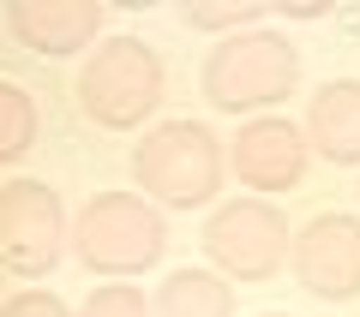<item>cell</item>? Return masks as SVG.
Masks as SVG:
<instances>
[{
    "label": "cell",
    "mask_w": 360,
    "mask_h": 317,
    "mask_svg": "<svg viewBox=\"0 0 360 317\" xmlns=\"http://www.w3.org/2000/svg\"><path fill=\"white\" fill-rule=\"evenodd\" d=\"M258 317H288V311H258Z\"/></svg>",
    "instance_id": "16"
},
{
    "label": "cell",
    "mask_w": 360,
    "mask_h": 317,
    "mask_svg": "<svg viewBox=\"0 0 360 317\" xmlns=\"http://www.w3.org/2000/svg\"><path fill=\"white\" fill-rule=\"evenodd\" d=\"M156 317H234V281H222L210 264H186L156 288Z\"/></svg>",
    "instance_id": "11"
},
{
    "label": "cell",
    "mask_w": 360,
    "mask_h": 317,
    "mask_svg": "<svg viewBox=\"0 0 360 317\" xmlns=\"http://www.w3.org/2000/svg\"><path fill=\"white\" fill-rule=\"evenodd\" d=\"M307 144L336 168H360V78H330L324 90H312Z\"/></svg>",
    "instance_id": "10"
},
{
    "label": "cell",
    "mask_w": 360,
    "mask_h": 317,
    "mask_svg": "<svg viewBox=\"0 0 360 317\" xmlns=\"http://www.w3.org/2000/svg\"><path fill=\"white\" fill-rule=\"evenodd\" d=\"M288 269L312 299L348 305L360 299V216L348 210H319L307 228H295Z\"/></svg>",
    "instance_id": "7"
},
{
    "label": "cell",
    "mask_w": 360,
    "mask_h": 317,
    "mask_svg": "<svg viewBox=\"0 0 360 317\" xmlns=\"http://www.w3.org/2000/svg\"><path fill=\"white\" fill-rule=\"evenodd\" d=\"M0 317H78V311L60 299V293H49V288H18L13 299L0 305Z\"/></svg>",
    "instance_id": "14"
},
{
    "label": "cell",
    "mask_w": 360,
    "mask_h": 317,
    "mask_svg": "<svg viewBox=\"0 0 360 317\" xmlns=\"http://www.w3.org/2000/svg\"><path fill=\"white\" fill-rule=\"evenodd\" d=\"M193 25H234V18H246V6H193Z\"/></svg>",
    "instance_id": "15"
},
{
    "label": "cell",
    "mask_w": 360,
    "mask_h": 317,
    "mask_svg": "<svg viewBox=\"0 0 360 317\" xmlns=\"http://www.w3.org/2000/svg\"><path fill=\"white\" fill-rule=\"evenodd\" d=\"M66 210L60 191L42 180H6L0 186V269L18 281H42L54 276L66 252Z\"/></svg>",
    "instance_id": "6"
},
{
    "label": "cell",
    "mask_w": 360,
    "mask_h": 317,
    "mask_svg": "<svg viewBox=\"0 0 360 317\" xmlns=\"http://www.w3.org/2000/svg\"><path fill=\"white\" fill-rule=\"evenodd\" d=\"M162 84H168L162 54L144 36H103L78 72V108L108 132H132L156 114Z\"/></svg>",
    "instance_id": "4"
},
{
    "label": "cell",
    "mask_w": 360,
    "mask_h": 317,
    "mask_svg": "<svg viewBox=\"0 0 360 317\" xmlns=\"http://www.w3.org/2000/svg\"><path fill=\"white\" fill-rule=\"evenodd\" d=\"M205 102L222 114H264L276 102L295 96L300 84V48L283 30H240V36H222L205 54Z\"/></svg>",
    "instance_id": "3"
},
{
    "label": "cell",
    "mask_w": 360,
    "mask_h": 317,
    "mask_svg": "<svg viewBox=\"0 0 360 317\" xmlns=\"http://www.w3.org/2000/svg\"><path fill=\"white\" fill-rule=\"evenodd\" d=\"M162 245H168L162 210L139 191H96V198H84V210L72 222L78 264L103 281H132L144 269H156Z\"/></svg>",
    "instance_id": "2"
},
{
    "label": "cell",
    "mask_w": 360,
    "mask_h": 317,
    "mask_svg": "<svg viewBox=\"0 0 360 317\" xmlns=\"http://www.w3.org/2000/svg\"><path fill=\"white\" fill-rule=\"evenodd\" d=\"M6 30H13L18 48L60 60V54H84V42L96 48L103 6L96 0H13L6 6Z\"/></svg>",
    "instance_id": "9"
},
{
    "label": "cell",
    "mask_w": 360,
    "mask_h": 317,
    "mask_svg": "<svg viewBox=\"0 0 360 317\" xmlns=\"http://www.w3.org/2000/svg\"><path fill=\"white\" fill-rule=\"evenodd\" d=\"M30 144H37V102H30L25 84L0 78V168L25 162Z\"/></svg>",
    "instance_id": "12"
},
{
    "label": "cell",
    "mask_w": 360,
    "mask_h": 317,
    "mask_svg": "<svg viewBox=\"0 0 360 317\" xmlns=\"http://www.w3.org/2000/svg\"><path fill=\"white\" fill-rule=\"evenodd\" d=\"M222 174H229V150H222V138L205 120H162L132 150L139 198L168 203V210H205V203H217Z\"/></svg>",
    "instance_id": "1"
},
{
    "label": "cell",
    "mask_w": 360,
    "mask_h": 317,
    "mask_svg": "<svg viewBox=\"0 0 360 317\" xmlns=\"http://www.w3.org/2000/svg\"><path fill=\"white\" fill-rule=\"evenodd\" d=\"M205 257L222 281H276V269L288 264V245H295V228L270 198H229L210 210L205 222Z\"/></svg>",
    "instance_id": "5"
},
{
    "label": "cell",
    "mask_w": 360,
    "mask_h": 317,
    "mask_svg": "<svg viewBox=\"0 0 360 317\" xmlns=\"http://www.w3.org/2000/svg\"><path fill=\"white\" fill-rule=\"evenodd\" d=\"M78 317H156V311L139 293V281H96V288L84 293V311Z\"/></svg>",
    "instance_id": "13"
},
{
    "label": "cell",
    "mask_w": 360,
    "mask_h": 317,
    "mask_svg": "<svg viewBox=\"0 0 360 317\" xmlns=\"http://www.w3.org/2000/svg\"><path fill=\"white\" fill-rule=\"evenodd\" d=\"M307 162H312V144H307V126L300 120H283V114H252L229 144V168L240 186H252V198H283L307 180Z\"/></svg>",
    "instance_id": "8"
}]
</instances>
